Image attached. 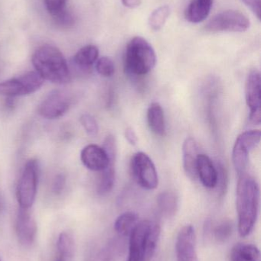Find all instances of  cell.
<instances>
[{"label":"cell","instance_id":"cell-20","mask_svg":"<svg viewBox=\"0 0 261 261\" xmlns=\"http://www.w3.org/2000/svg\"><path fill=\"white\" fill-rule=\"evenodd\" d=\"M157 205L165 217H173L179 208V198L174 192H162L158 196Z\"/></svg>","mask_w":261,"mask_h":261},{"label":"cell","instance_id":"cell-14","mask_svg":"<svg viewBox=\"0 0 261 261\" xmlns=\"http://www.w3.org/2000/svg\"><path fill=\"white\" fill-rule=\"evenodd\" d=\"M81 160L83 164L92 171L104 170L111 161L116 159H110L102 147L96 144H89L81 150Z\"/></svg>","mask_w":261,"mask_h":261},{"label":"cell","instance_id":"cell-32","mask_svg":"<svg viewBox=\"0 0 261 261\" xmlns=\"http://www.w3.org/2000/svg\"><path fill=\"white\" fill-rule=\"evenodd\" d=\"M242 2L260 19L261 0H242Z\"/></svg>","mask_w":261,"mask_h":261},{"label":"cell","instance_id":"cell-33","mask_svg":"<svg viewBox=\"0 0 261 261\" xmlns=\"http://www.w3.org/2000/svg\"><path fill=\"white\" fill-rule=\"evenodd\" d=\"M65 185V176L64 174H58L55 178L53 184V190L55 193H60Z\"/></svg>","mask_w":261,"mask_h":261},{"label":"cell","instance_id":"cell-18","mask_svg":"<svg viewBox=\"0 0 261 261\" xmlns=\"http://www.w3.org/2000/svg\"><path fill=\"white\" fill-rule=\"evenodd\" d=\"M147 122L150 130L159 136H163L165 133V116L160 104L152 102L147 110Z\"/></svg>","mask_w":261,"mask_h":261},{"label":"cell","instance_id":"cell-19","mask_svg":"<svg viewBox=\"0 0 261 261\" xmlns=\"http://www.w3.org/2000/svg\"><path fill=\"white\" fill-rule=\"evenodd\" d=\"M231 261H260L259 248L253 244H238L231 250Z\"/></svg>","mask_w":261,"mask_h":261},{"label":"cell","instance_id":"cell-7","mask_svg":"<svg viewBox=\"0 0 261 261\" xmlns=\"http://www.w3.org/2000/svg\"><path fill=\"white\" fill-rule=\"evenodd\" d=\"M130 169L133 179L142 188L152 190L158 187L159 178L156 167L147 153H135L130 162Z\"/></svg>","mask_w":261,"mask_h":261},{"label":"cell","instance_id":"cell-2","mask_svg":"<svg viewBox=\"0 0 261 261\" xmlns=\"http://www.w3.org/2000/svg\"><path fill=\"white\" fill-rule=\"evenodd\" d=\"M32 62L35 71L44 79L57 84L70 81V75L67 61L61 50L52 45L38 47L32 55Z\"/></svg>","mask_w":261,"mask_h":261},{"label":"cell","instance_id":"cell-17","mask_svg":"<svg viewBox=\"0 0 261 261\" xmlns=\"http://www.w3.org/2000/svg\"><path fill=\"white\" fill-rule=\"evenodd\" d=\"M213 0H191L185 12L187 21L194 24L202 22L209 15Z\"/></svg>","mask_w":261,"mask_h":261},{"label":"cell","instance_id":"cell-12","mask_svg":"<svg viewBox=\"0 0 261 261\" xmlns=\"http://www.w3.org/2000/svg\"><path fill=\"white\" fill-rule=\"evenodd\" d=\"M176 261H199L196 247V234L191 225L179 231L176 243Z\"/></svg>","mask_w":261,"mask_h":261},{"label":"cell","instance_id":"cell-6","mask_svg":"<svg viewBox=\"0 0 261 261\" xmlns=\"http://www.w3.org/2000/svg\"><path fill=\"white\" fill-rule=\"evenodd\" d=\"M44 79L36 71H30L18 77L0 83V95L9 98L26 96L39 90Z\"/></svg>","mask_w":261,"mask_h":261},{"label":"cell","instance_id":"cell-31","mask_svg":"<svg viewBox=\"0 0 261 261\" xmlns=\"http://www.w3.org/2000/svg\"><path fill=\"white\" fill-rule=\"evenodd\" d=\"M67 0H44L46 9L51 15H55L57 12L65 9Z\"/></svg>","mask_w":261,"mask_h":261},{"label":"cell","instance_id":"cell-25","mask_svg":"<svg viewBox=\"0 0 261 261\" xmlns=\"http://www.w3.org/2000/svg\"><path fill=\"white\" fill-rule=\"evenodd\" d=\"M170 15V6H162L155 9L149 18L148 23L150 29L154 31L160 30L163 27Z\"/></svg>","mask_w":261,"mask_h":261},{"label":"cell","instance_id":"cell-26","mask_svg":"<svg viewBox=\"0 0 261 261\" xmlns=\"http://www.w3.org/2000/svg\"><path fill=\"white\" fill-rule=\"evenodd\" d=\"M234 225L230 220H223L213 228L212 234L215 239L219 243L228 241L232 236Z\"/></svg>","mask_w":261,"mask_h":261},{"label":"cell","instance_id":"cell-5","mask_svg":"<svg viewBox=\"0 0 261 261\" xmlns=\"http://www.w3.org/2000/svg\"><path fill=\"white\" fill-rule=\"evenodd\" d=\"M39 167L35 160L26 163L16 189V198L20 208L30 210L36 198Z\"/></svg>","mask_w":261,"mask_h":261},{"label":"cell","instance_id":"cell-24","mask_svg":"<svg viewBox=\"0 0 261 261\" xmlns=\"http://www.w3.org/2000/svg\"><path fill=\"white\" fill-rule=\"evenodd\" d=\"M57 250L58 256L67 260L73 257L75 253V240L73 236L67 231H63L58 236L57 241Z\"/></svg>","mask_w":261,"mask_h":261},{"label":"cell","instance_id":"cell-3","mask_svg":"<svg viewBox=\"0 0 261 261\" xmlns=\"http://www.w3.org/2000/svg\"><path fill=\"white\" fill-rule=\"evenodd\" d=\"M159 224L150 220L138 222L130 234L127 261H150L160 237Z\"/></svg>","mask_w":261,"mask_h":261},{"label":"cell","instance_id":"cell-23","mask_svg":"<svg viewBox=\"0 0 261 261\" xmlns=\"http://www.w3.org/2000/svg\"><path fill=\"white\" fill-rule=\"evenodd\" d=\"M115 162L110 161L109 165L101 171V178L98 184V192L101 196L107 194L111 191L115 184Z\"/></svg>","mask_w":261,"mask_h":261},{"label":"cell","instance_id":"cell-35","mask_svg":"<svg viewBox=\"0 0 261 261\" xmlns=\"http://www.w3.org/2000/svg\"><path fill=\"white\" fill-rule=\"evenodd\" d=\"M123 5L129 9H135L140 6L142 0H121Z\"/></svg>","mask_w":261,"mask_h":261},{"label":"cell","instance_id":"cell-34","mask_svg":"<svg viewBox=\"0 0 261 261\" xmlns=\"http://www.w3.org/2000/svg\"><path fill=\"white\" fill-rule=\"evenodd\" d=\"M125 138L131 145H136L138 141L137 136L133 128H128L125 130Z\"/></svg>","mask_w":261,"mask_h":261},{"label":"cell","instance_id":"cell-29","mask_svg":"<svg viewBox=\"0 0 261 261\" xmlns=\"http://www.w3.org/2000/svg\"><path fill=\"white\" fill-rule=\"evenodd\" d=\"M97 71L104 77H110L115 72L114 63L108 57H102L96 61Z\"/></svg>","mask_w":261,"mask_h":261},{"label":"cell","instance_id":"cell-11","mask_svg":"<svg viewBox=\"0 0 261 261\" xmlns=\"http://www.w3.org/2000/svg\"><path fill=\"white\" fill-rule=\"evenodd\" d=\"M72 100L61 91L51 93L38 107V113L44 119H55L64 116L70 109Z\"/></svg>","mask_w":261,"mask_h":261},{"label":"cell","instance_id":"cell-1","mask_svg":"<svg viewBox=\"0 0 261 261\" xmlns=\"http://www.w3.org/2000/svg\"><path fill=\"white\" fill-rule=\"evenodd\" d=\"M237 186L236 208L239 234L250 236L255 227L258 217L260 188L255 179L249 175H241Z\"/></svg>","mask_w":261,"mask_h":261},{"label":"cell","instance_id":"cell-13","mask_svg":"<svg viewBox=\"0 0 261 261\" xmlns=\"http://www.w3.org/2000/svg\"><path fill=\"white\" fill-rule=\"evenodd\" d=\"M36 221L29 210L19 208L15 221V232L18 242L25 247L33 245L36 239Z\"/></svg>","mask_w":261,"mask_h":261},{"label":"cell","instance_id":"cell-38","mask_svg":"<svg viewBox=\"0 0 261 261\" xmlns=\"http://www.w3.org/2000/svg\"><path fill=\"white\" fill-rule=\"evenodd\" d=\"M0 261H1V260H0Z\"/></svg>","mask_w":261,"mask_h":261},{"label":"cell","instance_id":"cell-36","mask_svg":"<svg viewBox=\"0 0 261 261\" xmlns=\"http://www.w3.org/2000/svg\"><path fill=\"white\" fill-rule=\"evenodd\" d=\"M55 261H67L65 260V259L63 258V257H60V256H58V257H57L56 260Z\"/></svg>","mask_w":261,"mask_h":261},{"label":"cell","instance_id":"cell-30","mask_svg":"<svg viewBox=\"0 0 261 261\" xmlns=\"http://www.w3.org/2000/svg\"><path fill=\"white\" fill-rule=\"evenodd\" d=\"M80 122L89 135L96 136L98 135L99 127H98L96 119L91 115L87 114V113L83 114L80 118Z\"/></svg>","mask_w":261,"mask_h":261},{"label":"cell","instance_id":"cell-10","mask_svg":"<svg viewBox=\"0 0 261 261\" xmlns=\"http://www.w3.org/2000/svg\"><path fill=\"white\" fill-rule=\"evenodd\" d=\"M245 92L247 106L250 109V121L254 125H260L261 78L259 70H253L248 73Z\"/></svg>","mask_w":261,"mask_h":261},{"label":"cell","instance_id":"cell-28","mask_svg":"<svg viewBox=\"0 0 261 261\" xmlns=\"http://www.w3.org/2000/svg\"><path fill=\"white\" fill-rule=\"evenodd\" d=\"M54 23L62 29H68L73 27L75 24V15L67 9H64L60 12L52 15Z\"/></svg>","mask_w":261,"mask_h":261},{"label":"cell","instance_id":"cell-9","mask_svg":"<svg viewBox=\"0 0 261 261\" xmlns=\"http://www.w3.org/2000/svg\"><path fill=\"white\" fill-rule=\"evenodd\" d=\"M250 20L236 10H226L215 15L205 26L209 32H243L249 29Z\"/></svg>","mask_w":261,"mask_h":261},{"label":"cell","instance_id":"cell-8","mask_svg":"<svg viewBox=\"0 0 261 261\" xmlns=\"http://www.w3.org/2000/svg\"><path fill=\"white\" fill-rule=\"evenodd\" d=\"M260 138V130H251L241 134L236 139L232 150V161L239 176L245 173L250 153L258 145Z\"/></svg>","mask_w":261,"mask_h":261},{"label":"cell","instance_id":"cell-22","mask_svg":"<svg viewBox=\"0 0 261 261\" xmlns=\"http://www.w3.org/2000/svg\"><path fill=\"white\" fill-rule=\"evenodd\" d=\"M139 222V216L133 212L121 214L115 221L114 229L120 236H130Z\"/></svg>","mask_w":261,"mask_h":261},{"label":"cell","instance_id":"cell-15","mask_svg":"<svg viewBox=\"0 0 261 261\" xmlns=\"http://www.w3.org/2000/svg\"><path fill=\"white\" fill-rule=\"evenodd\" d=\"M199 154V147L196 140L193 138H187L182 146L183 168L185 174L192 180L198 179L197 161Z\"/></svg>","mask_w":261,"mask_h":261},{"label":"cell","instance_id":"cell-37","mask_svg":"<svg viewBox=\"0 0 261 261\" xmlns=\"http://www.w3.org/2000/svg\"><path fill=\"white\" fill-rule=\"evenodd\" d=\"M2 207H3V202H2L1 199H0V210H2Z\"/></svg>","mask_w":261,"mask_h":261},{"label":"cell","instance_id":"cell-4","mask_svg":"<svg viewBox=\"0 0 261 261\" xmlns=\"http://www.w3.org/2000/svg\"><path fill=\"white\" fill-rule=\"evenodd\" d=\"M156 64V55L151 44L142 37H135L128 43L124 55V67L132 76H144Z\"/></svg>","mask_w":261,"mask_h":261},{"label":"cell","instance_id":"cell-16","mask_svg":"<svg viewBox=\"0 0 261 261\" xmlns=\"http://www.w3.org/2000/svg\"><path fill=\"white\" fill-rule=\"evenodd\" d=\"M197 176L206 188L213 189L217 187V168L207 155L200 153L198 156Z\"/></svg>","mask_w":261,"mask_h":261},{"label":"cell","instance_id":"cell-27","mask_svg":"<svg viewBox=\"0 0 261 261\" xmlns=\"http://www.w3.org/2000/svg\"><path fill=\"white\" fill-rule=\"evenodd\" d=\"M121 251V244L118 241H113L98 253L93 261H113Z\"/></svg>","mask_w":261,"mask_h":261},{"label":"cell","instance_id":"cell-21","mask_svg":"<svg viewBox=\"0 0 261 261\" xmlns=\"http://www.w3.org/2000/svg\"><path fill=\"white\" fill-rule=\"evenodd\" d=\"M99 50L94 45H87L80 49L74 58L77 66L81 69H88L98 61Z\"/></svg>","mask_w":261,"mask_h":261}]
</instances>
